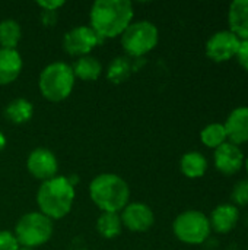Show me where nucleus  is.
I'll list each match as a JSON object with an SVG mask.
<instances>
[{
	"mask_svg": "<svg viewBox=\"0 0 248 250\" xmlns=\"http://www.w3.org/2000/svg\"><path fill=\"white\" fill-rule=\"evenodd\" d=\"M120 218H121L123 227L134 233H145L155 223V215H153L152 208L142 202L127 204L123 208Z\"/></svg>",
	"mask_w": 248,
	"mask_h": 250,
	"instance_id": "9d476101",
	"label": "nucleus"
},
{
	"mask_svg": "<svg viewBox=\"0 0 248 250\" xmlns=\"http://www.w3.org/2000/svg\"><path fill=\"white\" fill-rule=\"evenodd\" d=\"M240 42L241 41L238 37L229 29L218 31L206 41V56L215 63H225L231 59H235Z\"/></svg>",
	"mask_w": 248,
	"mask_h": 250,
	"instance_id": "1a4fd4ad",
	"label": "nucleus"
},
{
	"mask_svg": "<svg viewBox=\"0 0 248 250\" xmlns=\"http://www.w3.org/2000/svg\"><path fill=\"white\" fill-rule=\"evenodd\" d=\"M19 250H35V249H31V248H25V246H20Z\"/></svg>",
	"mask_w": 248,
	"mask_h": 250,
	"instance_id": "7c9ffc66",
	"label": "nucleus"
},
{
	"mask_svg": "<svg viewBox=\"0 0 248 250\" xmlns=\"http://www.w3.org/2000/svg\"><path fill=\"white\" fill-rule=\"evenodd\" d=\"M231 201L232 205L238 207H247L248 205V179H243L237 182L231 192Z\"/></svg>",
	"mask_w": 248,
	"mask_h": 250,
	"instance_id": "b1692460",
	"label": "nucleus"
},
{
	"mask_svg": "<svg viewBox=\"0 0 248 250\" xmlns=\"http://www.w3.org/2000/svg\"><path fill=\"white\" fill-rule=\"evenodd\" d=\"M91 28L101 40L121 37L133 21V4L129 0H96L89 12Z\"/></svg>",
	"mask_w": 248,
	"mask_h": 250,
	"instance_id": "f257e3e1",
	"label": "nucleus"
},
{
	"mask_svg": "<svg viewBox=\"0 0 248 250\" xmlns=\"http://www.w3.org/2000/svg\"><path fill=\"white\" fill-rule=\"evenodd\" d=\"M225 130L228 136V142L240 146L243 144H248V107L240 105L234 108L225 123Z\"/></svg>",
	"mask_w": 248,
	"mask_h": 250,
	"instance_id": "ddd939ff",
	"label": "nucleus"
},
{
	"mask_svg": "<svg viewBox=\"0 0 248 250\" xmlns=\"http://www.w3.org/2000/svg\"><path fill=\"white\" fill-rule=\"evenodd\" d=\"M37 4L42 9V10H51V12H57V9H60L64 1L63 0H39L37 1Z\"/></svg>",
	"mask_w": 248,
	"mask_h": 250,
	"instance_id": "bb28decb",
	"label": "nucleus"
},
{
	"mask_svg": "<svg viewBox=\"0 0 248 250\" xmlns=\"http://www.w3.org/2000/svg\"><path fill=\"white\" fill-rule=\"evenodd\" d=\"M174 236L186 245H202L210 236L209 217L197 209H189L177 215L172 223Z\"/></svg>",
	"mask_w": 248,
	"mask_h": 250,
	"instance_id": "0eeeda50",
	"label": "nucleus"
},
{
	"mask_svg": "<svg viewBox=\"0 0 248 250\" xmlns=\"http://www.w3.org/2000/svg\"><path fill=\"white\" fill-rule=\"evenodd\" d=\"M20 38L22 29L15 19H4L0 22V48L16 50Z\"/></svg>",
	"mask_w": 248,
	"mask_h": 250,
	"instance_id": "4be33fe9",
	"label": "nucleus"
},
{
	"mask_svg": "<svg viewBox=\"0 0 248 250\" xmlns=\"http://www.w3.org/2000/svg\"><path fill=\"white\" fill-rule=\"evenodd\" d=\"M57 12H51V10H42L41 12V21L45 26H53L57 22Z\"/></svg>",
	"mask_w": 248,
	"mask_h": 250,
	"instance_id": "cd10ccee",
	"label": "nucleus"
},
{
	"mask_svg": "<svg viewBox=\"0 0 248 250\" xmlns=\"http://www.w3.org/2000/svg\"><path fill=\"white\" fill-rule=\"evenodd\" d=\"M137 59H133V57H129V56H120V57H115L108 69H107V78L110 82L113 83H121L124 82L133 70H136L139 67V64L136 63Z\"/></svg>",
	"mask_w": 248,
	"mask_h": 250,
	"instance_id": "6ab92c4d",
	"label": "nucleus"
},
{
	"mask_svg": "<svg viewBox=\"0 0 248 250\" xmlns=\"http://www.w3.org/2000/svg\"><path fill=\"white\" fill-rule=\"evenodd\" d=\"M89 196L102 212H117L129 204L130 188L127 182L114 173L98 174L89 185Z\"/></svg>",
	"mask_w": 248,
	"mask_h": 250,
	"instance_id": "7ed1b4c3",
	"label": "nucleus"
},
{
	"mask_svg": "<svg viewBox=\"0 0 248 250\" xmlns=\"http://www.w3.org/2000/svg\"><path fill=\"white\" fill-rule=\"evenodd\" d=\"M244 161L246 158L241 148L231 142H225L213 152L215 168L224 176H234L241 171V168L244 167Z\"/></svg>",
	"mask_w": 248,
	"mask_h": 250,
	"instance_id": "f8f14e48",
	"label": "nucleus"
},
{
	"mask_svg": "<svg viewBox=\"0 0 248 250\" xmlns=\"http://www.w3.org/2000/svg\"><path fill=\"white\" fill-rule=\"evenodd\" d=\"M75 81L76 78L70 64L64 62H54L41 70L38 86L45 100L60 103L72 94Z\"/></svg>",
	"mask_w": 248,
	"mask_h": 250,
	"instance_id": "20e7f679",
	"label": "nucleus"
},
{
	"mask_svg": "<svg viewBox=\"0 0 248 250\" xmlns=\"http://www.w3.org/2000/svg\"><path fill=\"white\" fill-rule=\"evenodd\" d=\"M23 67L18 50L0 48V85H9L18 79Z\"/></svg>",
	"mask_w": 248,
	"mask_h": 250,
	"instance_id": "2eb2a0df",
	"label": "nucleus"
},
{
	"mask_svg": "<svg viewBox=\"0 0 248 250\" xmlns=\"http://www.w3.org/2000/svg\"><path fill=\"white\" fill-rule=\"evenodd\" d=\"M19 243L12 231L0 230V250H19Z\"/></svg>",
	"mask_w": 248,
	"mask_h": 250,
	"instance_id": "393cba45",
	"label": "nucleus"
},
{
	"mask_svg": "<svg viewBox=\"0 0 248 250\" xmlns=\"http://www.w3.org/2000/svg\"><path fill=\"white\" fill-rule=\"evenodd\" d=\"M75 186L69 177L56 176L47 182H42L37 192V204L39 212L50 220H60L66 217L73 207Z\"/></svg>",
	"mask_w": 248,
	"mask_h": 250,
	"instance_id": "f03ea898",
	"label": "nucleus"
},
{
	"mask_svg": "<svg viewBox=\"0 0 248 250\" xmlns=\"http://www.w3.org/2000/svg\"><path fill=\"white\" fill-rule=\"evenodd\" d=\"M244 167H246V171H247V176H248V157L246 158V161H244Z\"/></svg>",
	"mask_w": 248,
	"mask_h": 250,
	"instance_id": "c756f323",
	"label": "nucleus"
},
{
	"mask_svg": "<svg viewBox=\"0 0 248 250\" xmlns=\"http://www.w3.org/2000/svg\"><path fill=\"white\" fill-rule=\"evenodd\" d=\"M180 170L187 179H200L208 171V160L199 151H189L180 160Z\"/></svg>",
	"mask_w": 248,
	"mask_h": 250,
	"instance_id": "f3484780",
	"label": "nucleus"
},
{
	"mask_svg": "<svg viewBox=\"0 0 248 250\" xmlns=\"http://www.w3.org/2000/svg\"><path fill=\"white\" fill-rule=\"evenodd\" d=\"M235 59L238 62V64L248 72V40H244L240 42L238 51L235 54Z\"/></svg>",
	"mask_w": 248,
	"mask_h": 250,
	"instance_id": "a878e982",
	"label": "nucleus"
},
{
	"mask_svg": "<svg viewBox=\"0 0 248 250\" xmlns=\"http://www.w3.org/2000/svg\"><path fill=\"white\" fill-rule=\"evenodd\" d=\"M159 41V31L151 21L132 22L121 34V45L129 57L140 59L152 51Z\"/></svg>",
	"mask_w": 248,
	"mask_h": 250,
	"instance_id": "423d86ee",
	"label": "nucleus"
},
{
	"mask_svg": "<svg viewBox=\"0 0 248 250\" xmlns=\"http://www.w3.org/2000/svg\"><path fill=\"white\" fill-rule=\"evenodd\" d=\"M229 31L238 37L240 41L248 40V0H235L228 9Z\"/></svg>",
	"mask_w": 248,
	"mask_h": 250,
	"instance_id": "dca6fc26",
	"label": "nucleus"
},
{
	"mask_svg": "<svg viewBox=\"0 0 248 250\" xmlns=\"http://www.w3.org/2000/svg\"><path fill=\"white\" fill-rule=\"evenodd\" d=\"M102 40L96 35V32L86 25L75 26L64 34L63 38V48L67 54L82 57L88 56Z\"/></svg>",
	"mask_w": 248,
	"mask_h": 250,
	"instance_id": "6e6552de",
	"label": "nucleus"
},
{
	"mask_svg": "<svg viewBox=\"0 0 248 250\" xmlns=\"http://www.w3.org/2000/svg\"><path fill=\"white\" fill-rule=\"evenodd\" d=\"M15 237L19 246L35 249L47 243L53 236V220L37 212H28L22 215L15 226Z\"/></svg>",
	"mask_w": 248,
	"mask_h": 250,
	"instance_id": "39448f33",
	"label": "nucleus"
},
{
	"mask_svg": "<svg viewBox=\"0 0 248 250\" xmlns=\"http://www.w3.org/2000/svg\"><path fill=\"white\" fill-rule=\"evenodd\" d=\"M26 168L32 177L47 182L57 176L58 171V161L56 155L47 148H37L31 151L26 160Z\"/></svg>",
	"mask_w": 248,
	"mask_h": 250,
	"instance_id": "9b49d317",
	"label": "nucleus"
},
{
	"mask_svg": "<svg viewBox=\"0 0 248 250\" xmlns=\"http://www.w3.org/2000/svg\"><path fill=\"white\" fill-rule=\"evenodd\" d=\"M240 220V211L232 204H221L213 208L209 223L210 229L218 234H228L232 231Z\"/></svg>",
	"mask_w": 248,
	"mask_h": 250,
	"instance_id": "4468645a",
	"label": "nucleus"
},
{
	"mask_svg": "<svg viewBox=\"0 0 248 250\" xmlns=\"http://www.w3.org/2000/svg\"><path fill=\"white\" fill-rule=\"evenodd\" d=\"M34 116V105L25 98H15L4 107V117L13 125H22L31 120Z\"/></svg>",
	"mask_w": 248,
	"mask_h": 250,
	"instance_id": "aec40b11",
	"label": "nucleus"
},
{
	"mask_svg": "<svg viewBox=\"0 0 248 250\" xmlns=\"http://www.w3.org/2000/svg\"><path fill=\"white\" fill-rule=\"evenodd\" d=\"M73 69V73H75V78H79L82 81H96L101 73H102V64L101 62L88 54V56H82V57H77L76 62L73 63L72 66Z\"/></svg>",
	"mask_w": 248,
	"mask_h": 250,
	"instance_id": "a211bd4d",
	"label": "nucleus"
},
{
	"mask_svg": "<svg viewBox=\"0 0 248 250\" xmlns=\"http://www.w3.org/2000/svg\"><path fill=\"white\" fill-rule=\"evenodd\" d=\"M6 146V136L0 132V151H3Z\"/></svg>",
	"mask_w": 248,
	"mask_h": 250,
	"instance_id": "c85d7f7f",
	"label": "nucleus"
},
{
	"mask_svg": "<svg viewBox=\"0 0 248 250\" xmlns=\"http://www.w3.org/2000/svg\"><path fill=\"white\" fill-rule=\"evenodd\" d=\"M200 141L205 146L210 149H216L225 142H228L227 130L224 123H210L205 126L200 132Z\"/></svg>",
	"mask_w": 248,
	"mask_h": 250,
	"instance_id": "5701e85b",
	"label": "nucleus"
},
{
	"mask_svg": "<svg viewBox=\"0 0 248 250\" xmlns=\"http://www.w3.org/2000/svg\"><path fill=\"white\" fill-rule=\"evenodd\" d=\"M121 218L117 212H102L96 220V231L104 239H115L121 234Z\"/></svg>",
	"mask_w": 248,
	"mask_h": 250,
	"instance_id": "412c9836",
	"label": "nucleus"
}]
</instances>
